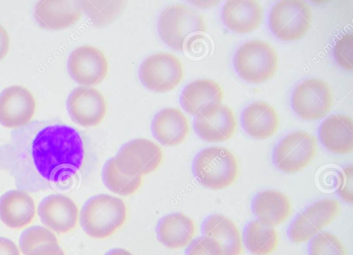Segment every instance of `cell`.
Here are the masks:
<instances>
[{
	"label": "cell",
	"mask_w": 353,
	"mask_h": 255,
	"mask_svg": "<svg viewBox=\"0 0 353 255\" xmlns=\"http://www.w3.org/2000/svg\"><path fill=\"white\" fill-rule=\"evenodd\" d=\"M83 159L82 139L74 128L68 125L46 126L32 142V167L41 183L67 181L78 172Z\"/></svg>",
	"instance_id": "6da1fadb"
},
{
	"label": "cell",
	"mask_w": 353,
	"mask_h": 255,
	"mask_svg": "<svg viewBox=\"0 0 353 255\" xmlns=\"http://www.w3.org/2000/svg\"><path fill=\"white\" fill-rule=\"evenodd\" d=\"M126 217L127 207L122 199L101 194L85 203L80 211L79 222L88 236L103 239L114 234L124 224Z\"/></svg>",
	"instance_id": "7a4b0ae2"
},
{
	"label": "cell",
	"mask_w": 353,
	"mask_h": 255,
	"mask_svg": "<svg viewBox=\"0 0 353 255\" xmlns=\"http://www.w3.org/2000/svg\"><path fill=\"white\" fill-rule=\"evenodd\" d=\"M192 172L196 181L211 190L229 187L239 174L238 161L228 149L211 146L200 151L192 163Z\"/></svg>",
	"instance_id": "3957f363"
},
{
	"label": "cell",
	"mask_w": 353,
	"mask_h": 255,
	"mask_svg": "<svg viewBox=\"0 0 353 255\" xmlns=\"http://www.w3.org/2000/svg\"><path fill=\"white\" fill-rule=\"evenodd\" d=\"M203 17L192 8L181 3L168 6L160 14L157 31L169 47L183 51L189 37L205 32Z\"/></svg>",
	"instance_id": "277c9868"
},
{
	"label": "cell",
	"mask_w": 353,
	"mask_h": 255,
	"mask_svg": "<svg viewBox=\"0 0 353 255\" xmlns=\"http://www.w3.org/2000/svg\"><path fill=\"white\" fill-rule=\"evenodd\" d=\"M274 48L261 40H251L242 44L234 56V67L240 76L248 82L258 83L272 78L278 67Z\"/></svg>",
	"instance_id": "5b68a950"
},
{
	"label": "cell",
	"mask_w": 353,
	"mask_h": 255,
	"mask_svg": "<svg viewBox=\"0 0 353 255\" xmlns=\"http://www.w3.org/2000/svg\"><path fill=\"white\" fill-rule=\"evenodd\" d=\"M312 11L304 1L285 0L276 3L272 8L270 27L276 37L282 41L301 39L312 26Z\"/></svg>",
	"instance_id": "8992f818"
},
{
	"label": "cell",
	"mask_w": 353,
	"mask_h": 255,
	"mask_svg": "<svg viewBox=\"0 0 353 255\" xmlns=\"http://www.w3.org/2000/svg\"><path fill=\"white\" fill-rule=\"evenodd\" d=\"M139 76L143 85L155 92L174 90L181 81V61L174 54L158 52L149 56L141 63Z\"/></svg>",
	"instance_id": "52a82bcc"
},
{
	"label": "cell",
	"mask_w": 353,
	"mask_h": 255,
	"mask_svg": "<svg viewBox=\"0 0 353 255\" xmlns=\"http://www.w3.org/2000/svg\"><path fill=\"white\" fill-rule=\"evenodd\" d=\"M316 140L311 134L295 131L283 138L276 146L273 161L281 171L291 174L305 168L316 155Z\"/></svg>",
	"instance_id": "ba28073f"
},
{
	"label": "cell",
	"mask_w": 353,
	"mask_h": 255,
	"mask_svg": "<svg viewBox=\"0 0 353 255\" xmlns=\"http://www.w3.org/2000/svg\"><path fill=\"white\" fill-rule=\"evenodd\" d=\"M114 160L122 173L143 176L159 167L163 161V152L161 148L153 141L136 139L125 144Z\"/></svg>",
	"instance_id": "9c48e42d"
},
{
	"label": "cell",
	"mask_w": 353,
	"mask_h": 255,
	"mask_svg": "<svg viewBox=\"0 0 353 255\" xmlns=\"http://www.w3.org/2000/svg\"><path fill=\"white\" fill-rule=\"evenodd\" d=\"M294 112L301 119L318 120L325 117L333 104V94L323 80L311 78L300 83L292 98Z\"/></svg>",
	"instance_id": "30bf717a"
},
{
	"label": "cell",
	"mask_w": 353,
	"mask_h": 255,
	"mask_svg": "<svg viewBox=\"0 0 353 255\" xmlns=\"http://www.w3.org/2000/svg\"><path fill=\"white\" fill-rule=\"evenodd\" d=\"M341 211L338 201L325 198L315 202L300 213L291 223L288 236L295 243L306 242L329 225Z\"/></svg>",
	"instance_id": "8fae6325"
},
{
	"label": "cell",
	"mask_w": 353,
	"mask_h": 255,
	"mask_svg": "<svg viewBox=\"0 0 353 255\" xmlns=\"http://www.w3.org/2000/svg\"><path fill=\"white\" fill-rule=\"evenodd\" d=\"M68 70L77 83L84 87L92 86L100 83L106 77L108 62L101 50L83 45L70 53Z\"/></svg>",
	"instance_id": "7c38bea8"
},
{
	"label": "cell",
	"mask_w": 353,
	"mask_h": 255,
	"mask_svg": "<svg viewBox=\"0 0 353 255\" xmlns=\"http://www.w3.org/2000/svg\"><path fill=\"white\" fill-rule=\"evenodd\" d=\"M36 110L32 94L21 85H12L0 94V124L7 128H18L30 122Z\"/></svg>",
	"instance_id": "4fadbf2b"
},
{
	"label": "cell",
	"mask_w": 353,
	"mask_h": 255,
	"mask_svg": "<svg viewBox=\"0 0 353 255\" xmlns=\"http://www.w3.org/2000/svg\"><path fill=\"white\" fill-rule=\"evenodd\" d=\"M66 108L71 119L83 127L98 125L107 111L104 96L92 87L75 88L68 97Z\"/></svg>",
	"instance_id": "5bb4252c"
},
{
	"label": "cell",
	"mask_w": 353,
	"mask_h": 255,
	"mask_svg": "<svg viewBox=\"0 0 353 255\" xmlns=\"http://www.w3.org/2000/svg\"><path fill=\"white\" fill-rule=\"evenodd\" d=\"M194 127L203 140L210 143L230 139L236 130V121L232 110L225 105L207 108L196 116Z\"/></svg>",
	"instance_id": "9a60e30c"
},
{
	"label": "cell",
	"mask_w": 353,
	"mask_h": 255,
	"mask_svg": "<svg viewBox=\"0 0 353 255\" xmlns=\"http://www.w3.org/2000/svg\"><path fill=\"white\" fill-rule=\"evenodd\" d=\"M37 213L45 225L59 234L74 229L79 218L75 203L61 194H50L43 198L38 205Z\"/></svg>",
	"instance_id": "2e32d148"
},
{
	"label": "cell",
	"mask_w": 353,
	"mask_h": 255,
	"mask_svg": "<svg viewBox=\"0 0 353 255\" xmlns=\"http://www.w3.org/2000/svg\"><path fill=\"white\" fill-rule=\"evenodd\" d=\"M78 1H41L34 9V17L43 28L58 30L75 24L81 17Z\"/></svg>",
	"instance_id": "e0dca14e"
},
{
	"label": "cell",
	"mask_w": 353,
	"mask_h": 255,
	"mask_svg": "<svg viewBox=\"0 0 353 255\" xmlns=\"http://www.w3.org/2000/svg\"><path fill=\"white\" fill-rule=\"evenodd\" d=\"M223 90L212 79H202L188 84L180 96V103L184 110L197 115L204 110L222 104Z\"/></svg>",
	"instance_id": "ac0fdd59"
},
{
	"label": "cell",
	"mask_w": 353,
	"mask_h": 255,
	"mask_svg": "<svg viewBox=\"0 0 353 255\" xmlns=\"http://www.w3.org/2000/svg\"><path fill=\"white\" fill-rule=\"evenodd\" d=\"M36 212L32 196L25 190H12L0 198V220L8 227L21 229L29 225Z\"/></svg>",
	"instance_id": "d6986e66"
},
{
	"label": "cell",
	"mask_w": 353,
	"mask_h": 255,
	"mask_svg": "<svg viewBox=\"0 0 353 255\" xmlns=\"http://www.w3.org/2000/svg\"><path fill=\"white\" fill-rule=\"evenodd\" d=\"M225 26L237 33H249L261 25L263 10L257 1H228L222 9Z\"/></svg>",
	"instance_id": "ffe728a7"
},
{
	"label": "cell",
	"mask_w": 353,
	"mask_h": 255,
	"mask_svg": "<svg viewBox=\"0 0 353 255\" xmlns=\"http://www.w3.org/2000/svg\"><path fill=\"white\" fill-rule=\"evenodd\" d=\"M188 120L185 114L175 108L159 111L152 122V132L162 145L176 146L183 143L189 134Z\"/></svg>",
	"instance_id": "44dd1931"
},
{
	"label": "cell",
	"mask_w": 353,
	"mask_h": 255,
	"mask_svg": "<svg viewBox=\"0 0 353 255\" xmlns=\"http://www.w3.org/2000/svg\"><path fill=\"white\" fill-rule=\"evenodd\" d=\"M195 232L193 220L181 212L165 215L160 219L156 229L159 241L170 249L187 246L192 241Z\"/></svg>",
	"instance_id": "7402d4cb"
},
{
	"label": "cell",
	"mask_w": 353,
	"mask_h": 255,
	"mask_svg": "<svg viewBox=\"0 0 353 255\" xmlns=\"http://www.w3.org/2000/svg\"><path fill=\"white\" fill-rule=\"evenodd\" d=\"M319 136L330 152L345 154L353 150V120L346 114H334L321 124Z\"/></svg>",
	"instance_id": "603a6c76"
},
{
	"label": "cell",
	"mask_w": 353,
	"mask_h": 255,
	"mask_svg": "<svg viewBox=\"0 0 353 255\" xmlns=\"http://www.w3.org/2000/svg\"><path fill=\"white\" fill-rule=\"evenodd\" d=\"M245 131L256 139L272 136L279 126V117L276 110L267 103L256 101L249 105L243 113Z\"/></svg>",
	"instance_id": "cb8c5ba5"
},
{
	"label": "cell",
	"mask_w": 353,
	"mask_h": 255,
	"mask_svg": "<svg viewBox=\"0 0 353 255\" xmlns=\"http://www.w3.org/2000/svg\"><path fill=\"white\" fill-rule=\"evenodd\" d=\"M252 211L259 221L275 226L283 223L290 216L292 205L283 193L265 190L259 193L252 202Z\"/></svg>",
	"instance_id": "d4e9b609"
},
{
	"label": "cell",
	"mask_w": 353,
	"mask_h": 255,
	"mask_svg": "<svg viewBox=\"0 0 353 255\" xmlns=\"http://www.w3.org/2000/svg\"><path fill=\"white\" fill-rule=\"evenodd\" d=\"M203 236L217 241L225 255H242L243 247L240 232L235 223L221 214L207 217L202 224Z\"/></svg>",
	"instance_id": "484cf974"
},
{
	"label": "cell",
	"mask_w": 353,
	"mask_h": 255,
	"mask_svg": "<svg viewBox=\"0 0 353 255\" xmlns=\"http://www.w3.org/2000/svg\"><path fill=\"white\" fill-rule=\"evenodd\" d=\"M243 239L246 248L254 255H270L276 250L279 243L276 229L258 220L247 224Z\"/></svg>",
	"instance_id": "4316f807"
},
{
	"label": "cell",
	"mask_w": 353,
	"mask_h": 255,
	"mask_svg": "<svg viewBox=\"0 0 353 255\" xmlns=\"http://www.w3.org/2000/svg\"><path fill=\"white\" fill-rule=\"evenodd\" d=\"M79 5L92 24L100 27L111 23L124 11L123 1H80Z\"/></svg>",
	"instance_id": "83f0119b"
},
{
	"label": "cell",
	"mask_w": 353,
	"mask_h": 255,
	"mask_svg": "<svg viewBox=\"0 0 353 255\" xmlns=\"http://www.w3.org/2000/svg\"><path fill=\"white\" fill-rule=\"evenodd\" d=\"M102 180L108 189L121 196L134 194L143 183L142 176L122 173L116 166L114 158L108 160L103 166Z\"/></svg>",
	"instance_id": "f1b7e54d"
},
{
	"label": "cell",
	"mask_w": 353,
	"mask_h": 255,
	"mask_svg": "<svg viewBox=\"0 0 353 255\" xmlns=\"http://www.w3.org/2000/svg\"><path fill=\"white\" fill-rule=\"evenodd\" d=\"M47 243H58V241L52 231L42 226L25 229L19 241V249L23 255H28L36 247Z\"/></svg>",
	"instance_id": "f546056e"
},
{
	"label": "cell",
	"mask_w": 353,
	"mask_h": 255,
	"mask_svg": "<svg viewBox=\"0 0 353 255\" xmlns=\"http://www.w3.org/2000/svg\"><path fill=\"white\" fill-rule=\"evenodd\" d=\"M309 252L310 255H347L342 241L328 232L319 233L312 238Z\"/></svg>",
	"instance_id": "4dcf8cb0"
},
{
	"label": "cell",
	"mask_w": 353,
	"mask_h": 255,
	"mask_svg": "<svg viewBox=\"0 0 353 255\" xmlns=\"http://www.w3.org/2000/svg\"><path fill=\"white\" fill-rule=\"evenodd\" d=\"M353 34H345L336 43L334 52L337 63L343 69L352 70L353 69Z\"/></svg>",
	"instance_id": "1f68e13d"
},
{
	"label": "cell",
	"mask_w": 353,
	"mask_h": 255,
	"mask_svg": "<svg viewBox=\"0 0 353 255\" xmlns=\"http://www.w3.org/2000/svg\"><path fill=\"white\" fill-rule=\"evenodd\" d=\"M185 255H225V254L217 241L203 236L191 241L186 249Z\"/></svg>",
	"instance_id": "d6a6232c"
},
{
	"label": "cell",
	"mask_w": 353,
	"mask_h": 255,
	"mask_svg": "<svg viewBox=\"0 0 353 255\" xmlns=\"http://www.w3.org/2000/svg\"><path fill=\"white\" fill-rule=\"evenodd\" d=\"M352 178L353 168L352 165L345 167L339 174L338 194L347 203H352Z\"/></svg>",
	"instance_id": "836d02e7"
},
{
	"label": "cell",
	"mask_w": 353,
	"mask_h": 255,
	"mask_svg": "<svg viewBox=\"0 0 353 255\" xmlns=\"http://www.w3.org/2000/svg\"><path fill=\"white\" fill-rule=\"evenodd\" d=\"M28 255H65L58 243H47L39 246Z\"/></svg>",
	"instance_id": "e575fe53"
},
{
	"label": "cell",
	"mask_w": 353,
	"mask_h": 255,
	"mask_svg": "<svg viewBox=\"0 0 353 255\" xmlns=\"http://www.w3.org/2000/svg\"><path fill=\"white\" fill-rule=\"evenodd\" d=\"M0 255H20V253L12 241L0 236Z\"/></svg>",
	"instance_id": "d590c367"
},
{
	"label": "cell",
	"mask_w": 353,
	"mask_h": 255,
	"mask_svg": "<svg viewBox=\"0 0 353 255\" xmlns=\"http://www.w3.org/2000/svg\"><path fill=\"white\" fill-rule=\"evenodd\" d=\"M10 46L9 35L6 30L0 24V61L8 54Z\"/></svg>",
	"instance_id": "8d00e7d4"
},
{
	"label": "cell",
	"mask_w": 353,
	"mask_h": 255,
	"mask_svg": "<svg viewBox=\"0 0 353 255\" xmlns=\"http://www.w3.org/2000/svg\"><path fill=\"white\" fill-rule=\"evenodd\" d=\"M104 255H133L131 252L128 251L127 249H123V248H114L107 253H105Z\"/></svg>",
	"instance_id": "74e56055"
},
{
	"label": "cell",
	"mask_w": 353,
	"mask_h": 255,
	"mask_svg": "<svg viewBox=\"0 0 353 255\" xmlns=\"http://www.w3.org/2000/svg\"><path fill=\"white\" fill-rule=\"evenodd\" d=\"M195 6H199L200 8H208L210 6H212L214 5H216L218 3V1H196L192 2Z\"/></svg>",
	"instance_id": "f35d334b"
}]
</instances>
